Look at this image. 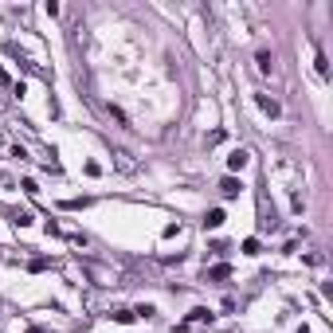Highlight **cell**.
<instances>
[{"label":"cell","instance_id":"cell-1","mask_svg":"<svg viewBox=\"0 0 333 333\" xmlns=\"http://www.w3.org/2000/svg\"><path fill=\"white\" fill-rule=\"evenodd\" d=\"M255 102H259V110H263V114H271V118H278V114H282V106H278L274 98H267V94H255Z\"/></svg>","mask_w":333,"mask_h":333},{"label":"cell","instance_id":"cell-2","mask_svg":"<svg viewBox=\"0 0 333 333\" xmlns=\"http://www.w3.org/2000/svg\"><path fill=\"white\" fill-rule=\"evenodd\" d=\"M239 188H243V185H239L235 177H224V185H220V192H224L228 200H231V196H239Z\"/></svg>","mask_w":333,"mask_h":333},{"label":"cell","instance_id":"cell-3","mask_svg":"<svg viewBox=\"0 0 333 333\" xmlns=\"http://www.w3.org/2000/svg\"><path fill=\"white\" fill-rule=\"evenodd\" d=\"M196 321H212V313H208L204 306H196V310L188 313V321H181V329H185V325H196Z\"/></svg>","mask_w":333,"mask_h":333},{"label":"cell","instance_id":"cell-4","mask_svg":"<svg viewBox=\"0 0 333 333\" xmlns=\"http://www.w3.org/2000/svg\"><path fill=\"white\" fill-rule=\"evenodd\" d=\"M228 165H231V169L239 173V169H243V165H247V149H235V153L228 157Z\"/></svg>","mask_w":333,"mask_h":333},{"label":"cell","instance_id":"cell-5","mask_svg":"<svg viewBox=\"0 0 333 333\" xmlns=\"http://www.w3.org/2000/svg\"><path fill=\"white\" fill-rule=\"evenodd\" d=\"M259 71H263V75H271V71H274V59H271V51H259Z\"/></svg>","mask_w":333,"mask_h":333},{"label":"cell","instance_id":"cell-6","mask_svg":"<svg viewBox=\"0 0 333 333\" xmlns=\"http://www.w3.org/2000/svg\"><path fill=\"white\" fill-rule=\"evenodd\" d=\"M220 224H224V212H220V208H212V212L204 216V228H220Z\"/></svg>","mask_w":333,"mask_h":333},{"label":"cell","instance_id":"cell-7","mask_svg":"<svg viewBox=\"0 0 333 333\" xmlns=\"http://www.w3.org/2000/svg\"><path fill=\"white\" fill-rule=\"evenodd\" d=\"M133 317H137V313H133V310H118V313H114V321H122V325H129V321H133Z\"/></svg>","mask_w":333,"mask_h":333},{"label":"cell","instance_id":"cell-8","mask_svg":"<svg viewBox=\"0 0 333 333\" xmlns=\"http://www.w3.org/2000/svg\"><path fill=\"white\" fill-rule=\"evenodd\" d=\"M243 255H259V239H247L243 243Z\"/></svg>","mask_w":333,"mask_h":333},{"label":"cell","instance_id":"cell-9","mask_svg":"<svg viewBox=\"0 0 333 333\" xmlns=\"http://www.w3.org/2000/svg\"><path fill=\"white\" fill-rule=\"evenodd\" d=\"M28 333H43V329H28Z\"/></svg>","mask_w":333,"mask_h":333},{"label":"cell","instance_id":"cell-10","mask_svg":"<svg viewBox=\"0 0 333 333\" xmlns=\"http://www.w3.org/2000/svg\"><path fill=\"white\" fill-rule=\"evenodd\" d=\"M298 333H310V329H298Z\"/></svg>","mask_w":333,"mask_h":333}]
</instances>
